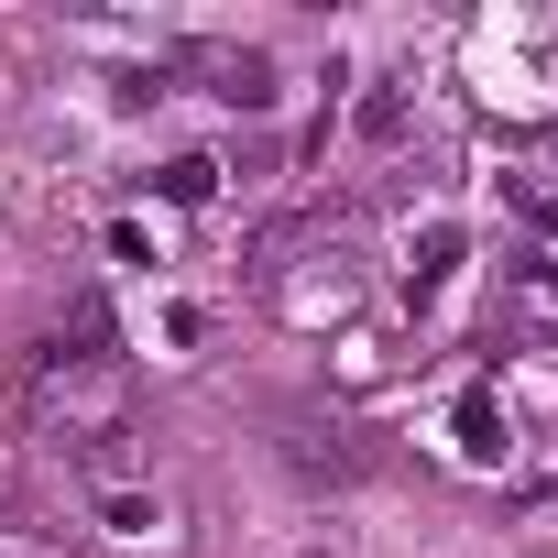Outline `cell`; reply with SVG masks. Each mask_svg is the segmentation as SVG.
Wrapping results in <instances>:
<instances>
[{
	"mask_svg": "<svg viewBox=\"0 0 558 558\" xmlns=\"http://www.w3.org/2000/svg\"><path fill=\"white\" fill-rule=\"evenodd\" d=\"M99 525H110V536H154V525H165V504H154V493H132V482H99Z\"/></svg>",
	"mask_w": 558,
	"mask_h": 558,
	"instance_id": "obj_6",
	"label": "cell"
},
{
	"mask_svg": "<svg viewBox=\"0 0 558 558\" xmlns=\"http://www.w3.org/2000/svg\"><path fill=\"white\" fill-rule=\"evenodd\" d=\"M154 186H165L175 208H197V197H219V154H175V165H165Z\"/></svg>",
	"mask_w": 558,
	"mask_h": 558,
	"instance_id": "obj_7",
	"label": "cell"
},
{
	"mask_svg": "<svg viewBox=\"0 0 558 558\" xmlns=\"http://www.w3.org/2000/svg\"><path fill=\"white\" fill-rule=\"evenodd\" d=\"M460 449H471V460H504V405H493V384L460 395Z\"/></svg>",
	"mask_w": 558,
	"mask_h": 558,
	"instance_id": "obj_5",
	"label": "cell"
},
{
	"mask_svg": "<svg viewBox=\"0 0 558 558\" xmlns=\"http://www.w3.org/2000/svg\"><path fill=\"white\" fill-rule=\"evenodd\" d=\"M449 263H460V219H427V241H416V263H405V307H427V296L449 286Z\"/></svg>",
	"mask_w": 558,
	"mask_h": 558,
	"instance_id": "obj_3",
	"label": "cell"
},
{
	"mask_svg": "<svg viewBox=\"0 0 558 558\" xmlns=\"http://www.w3.org/2000/svg\"><path fill=\"white\" fill-rule=\"evenodd\" d=\"M362 143H405V99H395V88L362 99Z\"/></svg>",
	"mask_w": 558,
	"mask_h": 558,
	"instance_id": "obj_8",
	"label": "cell"
},
{
	"mask_svg": "<svg viewBox=\"0 0 558 558\" xmlns=\"http://www.w3.org/2000/svg\"><path fill=\"white\" fill-rule=\"evenodd\" d=\"M286 460H296V482H362V427H340V416H296L286 427Z\"/></svg>",
	"mask_w": 558,
	"mask_h": 558,
	"instance_id": "obj_2",
	"label": "cell"
},
{
	"mask_svg": "<svg viewBox=\"0 0 558 558\" xmlns=\"http://www.w3.org/2000/svg\"><path fill=\"white\" fill-rule=\"evenodd\" d=\"M186 66L208 77V99H230V110H274V56H263V45H186Z\"/></svg>",
	"mask_w": 558,
	"mask_h": 558,
	"instance_id": "obj_1",
	"label": "cell"
},
{
	"mask_svg": "<svg viewBox=\"0 0 558 558\" xmlns=\"http://www.w3.org/2000/svg\"><path fill=\"white\" fill-rule=\"evenodd\" d=\"M504 329H558V286L536 263H514V296H504Z\"/></svg>",
	"mask_w": 558,
	"mask_h": 558,
	"instance_id": "obj_4",
	"label": "cell"
},
{
	"mask_svg": "<svg viewBox=\"0 0 558 558\" xmlns=\"http://www.w3.org/2000/svg\"><path fill=\"white\" fill-rule=\"evenodd\" d=\"M12 558H23V547H12Z\"/></svg>",
	"mask_w": 558,
	"mask_h": 558,
	"instance_id": "obj_9",
	"label": "cell"
}]
</instances>
